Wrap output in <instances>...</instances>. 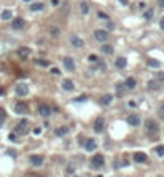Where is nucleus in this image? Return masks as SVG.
<instances>
[{
	"label": "nucleus",
	"mask_w": 164,
	"mask_h": 177,
	"mask_svg": "<svg viewBox=\"0 0 164 177\" xmlns=\"http://www.w3.org/2000/svg\"><path fill=\"white\" fill-rule=\"evenodd\" d=\"M103 166H105V156L101 153H95L90 160V167L92 169H101Z\"/></svg>",
	"instance_id": "obj_1"
},
{
	"label": "nucleus",
	"mask_w": 164,
	"mask_h": 177,
	"mask_svg": "<svg viewBox=\"0 0 164 177\" xmlns=\"http://www.w3.org/2000/svg\"><path fill=\"white\" fill-rule=\"evenodd\" d=\"M37 113L42 118H48V116H51V106L48 103H40L37 106Z\"/></svg>",
	"instance_id": "obj_2"
},
{
	"label": "nucleus",
	"mask_w": 164,
	"mask_h": 177,
	"mask_svg": "<svg viewBox=\"0 0 164 177\" xmlns=\"http://www.w3.org/2000/svg\"><path fill=\"white\" fill-rule=\"evenodd\" d=\"M93 36H95V39L100 42V44H106L108 39H110V34H108V31H105V29H97L93 32Z\"/></svg>",
	"instance_id": "obj_3"
},
{
	"label": "nucleus",
	"mask_w": 164,
	"mask_h": 177,
	"mask_svg": "<svg viewBox=\"0 0 164 177\" xmlns=\"http://www.w3.org/2000/svg\"><path fill=\"white\" fill-rule=\"evenodd\" d=\"M145 129H147V134H151V135H154V134H158L159 126L154 123L153 119H147V123H145Z\"/></svg>",
	"instance_id": "obj_4"
},
{
	"label": "nucleus",
	"mask_w": 164,
	"mask_h": 177,
	"mask_svg": "<svg viewBox=\"0 0 164 177\" xmlns=\"http://www.w3.org/2000/svg\"><path fill=\"white\" fill-rule=\"evenodd\" d=\"M69 44H71L74 48H84V45H85V44H84V40L79 36H76V34L69 36Z\"/></svg>",
	"instance_id": "obj_5"
},
{
	"label": "nucleus",
	"mask_w": 164,
	"mask_h": 177,
	"mask_svg": "<svg viewBox=\"0 0 164 177\" xmlns=\"http://www.w3.org/2000/svg\"><path fill=\"white\" fill-rule=\"evenodd\" d=\"M27 126H29V123H27L26 119H21L20 123L16 124V127H15V134H26L27 132Z\"/></svg>",
	"instance_id": "obj_6"
},
{
	"label": "nucleus",
	"mask_w": 164,
	"mask_h": 177,
	"mask_svg": "<svg viewBox=\"0 0 164 177\" xmlns=\"http://www.w3.org/2000/svg\"><path fill=\"white\" fill-rule=\"evenodd\" d=\"M27 111H29V106H27L26 101H18L15 105V113L18 114H27Z\"/></svg>",
	"instance_id": "obj_7"
},
{
	"label": "nucleus",
	"mask_w": 164,
	"mask_h": 177,
	"mask_svg": "<svg viewBox=\"0 0 164 177\" xmlns=\"http://www.w3.org/2000/svg\"><path fill=\"white\" fill-rule=\"evenodd\" d=\"M63 66H64V69H68V71H74V69H76V63H74V60L71 58V57H64L63 60Z\"/></svg>",
	"instance_id": "obj_8"
},
{
	"label": "nucleus",
	"mask_w": 164,
	"mask_h": 177,
	"mask_svg": "<svg viewBox=\"0 0 164 177\" xmlns=\"http://www.w3.org/2000/svg\"><path fill=\"white\" fill-rule=\"evenodd\" d=\"M29 163L32 166L39 167V166L44 164V156H42V155H31L29 156Z\"/></svg>",
	"instance_id": "obj_9"
},
{
	"label": "nucleus",
	"mask_w": 164,
	"mask_h": 177,
	"mask_svg": "<svg viewBox=\"0 0 164 177\" xmlns=\"http://www.w3.org/2000/svg\"><path fill=\"white\" fill-rule=\"evenodd\" d=\"M15 92H16V95H20V97H26L27 92H29V87L21 82V84H18V85L15 87Z\"/></svg>",
	"instance_id": "obj_10"
},
{
	"label": "nucleus",
	"mask_w": 164,
	"mask_h": 177,
	"mask_svg": "<svg viewBox=\"0 0 164 177\" xmlns=\"http://www.w3.org/2000/svg\"><path fill=\"white\" fill-rule=\"evenodd\" d=\"M125 121H127V124H130L132 127H137V126H140V116H138V114H135V113L129 114Z\"/></svg>",
	"instance_id": "obj_11"
},
{
	"label": "nucleus",
	"mask_w": 164,
	"mask_h": 177,
	"mask_svg": "<svg viewBox=\"0 0 164 177\" xmlns=\"http://www.w3.org/2000/svg\"><path fill=\"white\" fill-rule=\"evenodd\" d=\"M84 150L88 151V153H90V151H95V150H97V142L93 140V138H87L85 143H84Z\"/></svg>",
	"instance_id": "obj_12"
},
{
	"label": "nucleus",
	"mask_w": 164,
	"mask_h": 177,
	"mask_svg": "<svg viewBox=\"0 0 164 177\" xmlns=\"http://www.w3.org/2000/svg\"><path fill=\"white\" fill-rule=\"evenodd\" d=\"M24 24H26V21L23 20V18H15V20L11 21V27H13L15 31L23 29V27H24Z\"/></svg>",
	"instance_id": "obj_13"
},
{
	"label": "nucleus",
	"mask_w": 164,
	"mask_h": 177,
	"mask_svg": "<svg viewBox=\"0 0 164 177\" xmlns=\"http://www.w3.org/2000/svg\"><path fill=\"white\" fill-rule=\"evenodd\" d=\"M134 161H135V163H140V164H143V163L148 161V156L145 155V153H142V151H137V153H134Z\"/></svg>",
	"instance_id": "obj_14"
},
{
	"label": "nucleus",
	"mask_w": 164,
	"mask_h": 177,
	"mask_svg": "<svg viewBox=\"0 0 164 177\" xmlns=\"http://www.w3.org/2000/svg\"><path fill=\"white\" fill-rule=\"evenodd\" d=\"M103 129H105V119L103 118H98L97 121H95V124H93V130L95 132H103Z\"/></svg>",
	"instance_id": "obj_15"
},
{
	"label": "nucleus",
	"mask_w": 164,
	"mask_h": 177,
	"mask_svg": "<svg viewBox=\"0 0 164 177\" xmlns=\"http://www.w3.org/2000/svg\"><path fill=\"white\" fill-rule=\"evenodd\" d=\"M61 87H63V90H68V92H71V90H74V82L71 81V79H63V82H61Z\"/></svg>",
	"instance_id": "obj_16"
},
{
	"label": "nucleus",
	"mask_w": 164,
	"mask_h": 177,
	"mask_svg": "<svg viewBox=\"0 0 164 177\" xmlns=\"http://www.w3.org/2000/svg\"><path fill=\"white\" fill-rule=\"evenodd\" d=\"M114 66L118 68V69H124L125 66H127V60H125L124 57L116 58V60H114Z\"/></svg>",
	"instance_id": "obj_17"
},
{
	"label": "nucleus",
	"mask_w": 164,
	"mask_h": 177,
	"mask_svg": "<svg viewBox=\"0 0 164 177\" xmlns=\"http://www.w3.org/2000/svg\"><path fill=\"white\" fill-rule=\"evenodd\" d=\"M124 85H125L127 90H134V88L137 87V81H135L134 77H127V79H125V82H124Z\"/></svg>",
	"instance_id": "obj_18"
},
{
	"label": "nucleus",
	"mask_w": 164,
	"mask_h": 177,
	"mask_svg": "<svg viewBox=\"0 0 164 177\" xmlns=\"http://www.w3.org/2000/svg\"><path fill=\"white\" fill-rule=\"evenodd\" d=\"M114 88H116V95H118V97H122V95L125 94V90H127L122 82H118V84L114 85Z\"/></svg>",
	"instance_id": "obj_19"
},
{
	"label": "nucleus",
	"mask_w": 164,
	"mask_h": 177,
	"mask_svg": "<svg viewBox=\"0 0 164 177\" xmlns=\"http://www.w3.org/2000/svg\"><path fill=\"white\" fill-rule=\"evenodd\" d=\"M68 132H69V127H66V126H61V127L55 129V135L57 137H64Z\"/></svg>",
	"instance_id": "obj_20"
},
{
	"label": "nucleus",
	"mask_w": 164,
	"mask_h": 177,
	"mask_svg": "<svg viewBox=\"0 0 164 177\" xmlns=\"http://www.w3.org/2000/svg\"><path fill=\"white\" fill-rule=\"evenodd\" d=\"M101 52L105 53V55H113L114 53V48H113V45H110V44H101Z\"/></svg>",
	"instance_id": "obj_21"
},
{
	"label": "nucleus",
	"mask_w": 164,
	"mask_h": 177,
	"mask_svg": "<svg viewBox=\"0 0 164 177\" xmlns=\"http://www.w3.org/2000/svg\"><path fill=\"white\" fill-rule=\"evenodd\" d=\"M18 55H20L21 58H27L31 55V48H27V47H20L18 48Z\"/></svg>",
	"instance_id": "obj_22"
},
{
	"label": "nucleus",
	"mask_w": 164,
	"mask_h": 177,
	"mask_svg": "<svg viewBox=\"0 0 164 177\" xmlns=\"http://www.w3.org/2000/svg\"><path fill=\"white\" fill-rule=\"evenodd\" d=\"M113 100H114V97H113V95H111V94H106V95H103V97H101V105H103V106H108Z\"/></svg>",
	"instance_id": "obj_23"
},
{
	"label": "nucleus",
	"mask_w": 164,
	"mask_h": 177,
	"mask_svg": "<svg viewBox=\"0 0 164 177\" xmlns=\"http://www.w3.org/2000/svg\"><path fill=\"white\" fill-rule=\"evenodd\" d=\"M79 8H81V13H82V15H87V13L90 11V8H88V3L85 2V0H82V2L79 3Z\"/></svg>",
	"instance_id": "obj_24"
},
{
	"label": "nucleus",
	"mask_w": 164,
	"mask_h": 177,
	"mask_svg": "<svg viewBox=\"0 0 164 177\" xmlns=\"http://www.w3.org/2000/svg\"><path fill=\"white\" fill-rule=\"evenodd\" d=\"M34 63L37 64V66H42V68L50 66V61H47V60H44V58H37V60H34Z\"/></svg>",
	"instance_id": "obj_25"
},
{
	"label": "nucleus",
	"mask_w": 164,
	"mask_h": 177,
	"mask_svg": "<svg viewBox=\"0 0 164 177\" xmlns=\"http://www.w3.org/2000/svg\"><path fill=\"white\" fill-rule=\"evenodd\" d=\"M48 32H50V36H51V37H53V39H57V37L60 36V29H58V27H57V26H51Z\"/></svg>",
	"instance_id": "obj_26"
},
{
	"label": "nucleus",
	"mask_w": 164,
	"mask_h": 177,
	"mask_svg": "<svg viewBox=\"0 0 164 177\" xmlns=\"http://www.w3.org/2000/svg\"><path fill=\"white\" fill-rule=\"evenodd\" d=\"M11 18H13V15H11L10 10H3L2 11V20L3 21H8V20H11Z\"/></svg>",
	"instance_id": "obj_27"
},
{
	"label": "nucleus",
	"mask_w": 164,
	"mask_h": 177,
	"mask_svg": "<svg viewBox=\"0 0 164 177\" xmlns=\"http://www.w3.org/2000/svg\"><path fill=\"white\" fill-rule=\"evenodd\" d=\"M147 63H148V66H151V68H159V64H161L158 60H154V58H148Z\"/></svg>",
	"instance_id": "obj_28"
},
{
	"label": "nucleus",
	"mask_w": 164,
	"mask_h": 177,
	"mask_svg": "<svg viewBox=\"0 0 164 177\" xmlns=\"http://www.w3.org/2000/svg\"><path fill=\"white\" fill-rule=\"evenodd\" d=\"M31 10L32 11H42V10H44V3H32V5H31Z\"/></svg>",
	"instance_id": "obj_29"
},
{
	"label": "nucleus",
	"mask_w": 164,
	"mask_h": 177,
	"mask_svg": "<svg viewBox=\"0 0 164 177\" xmlns=\"http://www.w3.org/2000/svg\"><path fill=\"white\" fill-rule=\"evenodd\" d=\"M154 151H156L158 156H164V145H158L156 148H154Z\"/></svg>",
	"instance_id": "obj_30"
},
{
	"label": "nucleus",
	"mask_w": 164,
	"mask_h": 177,
	"mask_svg": "<svg viewBox=\"0 0 164 177\" xmlns=\"http://www.w3.org/2000/svg\"><path fill=\"white\" fill-rule=\"evenodd\" d=\"M5 119H7V113H5V110L0 108V126L5 123Z\"/></svg>",
	"instance_id": "obj_31"
},
{
	"label": "nucleus",
	"mask_w": 164,
	"mask_h": 177,
	"mask_svg": "<svg viewBox=\"0 0 164 177\" xmlns=\"http://www.w3.org/2000/svg\"><path fill=\"white\" fill-rule=\"evenodd\" d=\"M87 60H88V61H90V63H98V61H100V58H98L97 57V55H88V57H87Z\"/></svg>",
	"instance_id": "obj_32"
},
{
	"label": "nucleus",
	"mask_w": 164,
	"mask_h": 177,
	"mask_svg": "<svg viewBox=\"0 0 164 177\" xmlns=\"http://www.w3.org/2000/svg\"><path fill=\"white\" fill-rule=\"evenodd\" d=\"M153 15H154V11L151 10V8H150V10H147V11H145V20H151V18H153Z\"/></svg>",
	"instance_id": "obj_33"
},
{
	"label": "nucleus",
	"mask_w": 164,
	"mask_h": 177,
	"mask_svg": "<svg viewBox=\"0 0 164 177\" xmlns=\"http://www.w3.org/2000/svg\"><path fill=\"white\" fill-rule=\"evenodd\" d=\"M98 18H100V20H105V21H110V16H108L105 11H98Z\"/></svg>",
	"instance_id": "obj_34"
},
{
	"label": "nucleus",
	"mask_w": 164,
	"mask_h": 177,
	"mask_svg": "<svg viewBox=\"0 0 164 177\" xmlns=\"http://www.w3.org/2000/svg\"><path fill=\"white\" fill-rule=\"evenodd\" d=\"M158 116L164 121V103H162L161 106H159V110H158Z\"/></svg>",
	"instance_id": "obj_35"
},
{
	"label": "nucleus",
	"mask_w": 164,
	"mask_h": 177,
	"mask_svg": "<svg viewBox=\"0 0 164 177\" xmlns=\"http://www.w3.org/2000/svg\"><path fill=\"white\" fill-rule=\"evenodd\" d=\"M154 79H156V81H164V73H156L154 74Z\"/></svg>",
	"instance_id": "obj_36"
},
{
	"label": "nucleus",
	"mask_w": 164,
	"mask_h": 177,
	"mask_svg": "<svg viewBox=\"0 0 164 177\" xmlns=\"http://www.w3.org/2000/svg\"><path fill=\"white\" fill-rule=\"evenodd\" d=\"M50 73L53 74V76H60V74H61V71H60L58 68H51V69H50Z\"/></svg>",
	"instance_id": "obj_37"
},
{
	"label": "nucleus",
	"mask_w": 164,
	"mask_h": 177,
	"mask_svg": "<svg viewBox=\"0 0 164 177\" xmlns=\"http://www.w3.org/2000/svg\"><path fill=\"white\" fill-rule=\"evenodd\" d=\"M148 87H150V88H158V82H156V81H154V82H153V81L148 82Z\"/></svg>",
	"instance_id": "obj_38"
},
{
	"label": "nucleus",
	"mask_w": 164,
	"mask_h": 177,
	"mask_svg": "<svg viewBox=\"0 0 164 177\" xmlns=\"http://www.w3.org/2000/svg\"><path fill=\"white\" fill-rule=\"evenodd\" d=\"M8 138H10L11 142H15V140H16V134H15V132H11L10 135H8Z\"/></svg>",
	"instance_id": "obj_39"
},
{
	"label": "nucleus",
	"mask_w": 164,
	"mask_h": 177,
	"mask_svg": "<svg viewBox=\"0 0 164 177\" xmlns=\"http://www.w3.org/2000/svg\"><path fill=\"white\" fill-rule=\"evenodd\" d=\"M32 132H34L36 135H40V134H42V129H40V127H36L34 130H32Z\"/></svg>",
	"instance_id": "obj_40"
},
{
	"label": "nucleus",
	"mask_w": 164,
	"mask_h": 177,
	"mask_svg": "<svg viewBox=\"0 0 164 177\" xmlns=\"http://www.w3.org/2000/svg\"><path fill=\"white\" fill-rule=\"evenodd\" d=\"M100 69H101L103 73L106 71V63H105V61H103V63H100Z\"/></svg>",
	"instance_id": "obj_41"
},
{
	"label": "nucleus",
	"mask_w": 164,
	"mask_h": 177,
	"mask_svg": "<svg viewBox=\"0 0 164 177\" xmlns=\"http://www.w3.org/2000/svg\"><path fill=\"white\" fill-rule=\"evenodd\" d=\"M87 100V97L85 95H82V97H77V98H76V101H85Z\"/></svg>",
	"instance_id": "obj_42"
},
{
	"label": "nucleus",
	"mask_w": 164,
	"mask_h": 177,
	"mask_svg": "<svg viewBox=\"0 0 164 177\" xmlns=\"http://www.w3.org/2000/svg\"><path fill=\"white\" fill-rule=\"evenodd\" d=\"M66 169H68V172H74V166H73V164H68Z\"/></svg>",
	"instance_id": "obj_43"
},
{
	"label": "nucleus",
	"mask_w": 164,
	"mask_h": 177,
	"mask_svg": "<svg viewBox=\"0 0 164 177\" xmlns=\"http://www.w3.org/2000/svg\"><path fill=\"white\" fill-rule=\"evenodd\" d=\"M159 27H161V29H164V16L161 18V21H159Z\"/></svg>",
	"instance_id": "obj_44"
},
{
	"label": "nucleus",
	"mask_w": 164,
	"mask_h": 177,
	"mask_svg": "<svg viewBox=\"0 0 164 177\" xmlns=\"http://www.w3.org/2000/svg\"><path fill=\"white\" fill-rule=\"evenodd\" d=\"M121 3H122V5H129V0H119Z\"/></svg>",
	"instance_id": "obj_45"
},
{
	"label": "nucleus",
	"mask_w": 164,
	"mask_h": 177,
	"mask_svg": "<svg viewBox=\"0 0 164 177\" xmlns=\"http://www.w3.org/2000/svg\"><path fill=\"white\" fill-rule=\"evenodd\" d=\"M158 3H159L161 7H164V0H158Z\"/></svg>",
	"instance_id": "obj_46"
},
{
	"label": "nucleus",
	"mask_w": 164,
	"mask_h": 177,
	"mask_svg": "<svg viewBox=\"0 0 164 177\" xmlns=\"http://www.w3.org/2000/svg\"><path fill=\"white\" fill-rule=\"evenodd\" d=\"M0 95H5V88H0Z\"/></svg>",
	"instance_id": "obj_47"
},
{
	"label": "nucleus",
	"mask_w": 164,
	"mask_h": 177,
	"mask_svg": "<svg viewBox=\"0 0 164 177\" xmlns=\"http://www.w3.org/2000/svg\"><path fill=\"white\" fill-rule=\"evenodd\" d=\"M51 3H53V5H58V0H51Z\"/></svg>",
	"instance_id": "obj_48"
},
{
	"label": "nucleus",
	"mask_w": 164,
	"mask_h": 177,
	"mask_svg": "<svg viewBox=\"0 0 164 177\" xmlns=\"http://www.w3.org/2000/svg\"><path fill=\"white\" fill-rule=\"evenodd\" d=\"M36 177H45V175H36Z\"/></svg>",
	"instance_id": "obj_49"
},
{
	"label": "nucleus",
	"mask_w": 164,
	"mask_h": 177,
	"mask_svg": "<svg viewBox=\"0 0 164 177\" xmlns=\"http://www.w3.org/2000/svg\"><path fill=\"white\" fill-rule=\"evenodd\" d=\"M24 2H31V0H24Z\"/></svg>",
	"instance_id": "obj_50"
}]
</instances>
